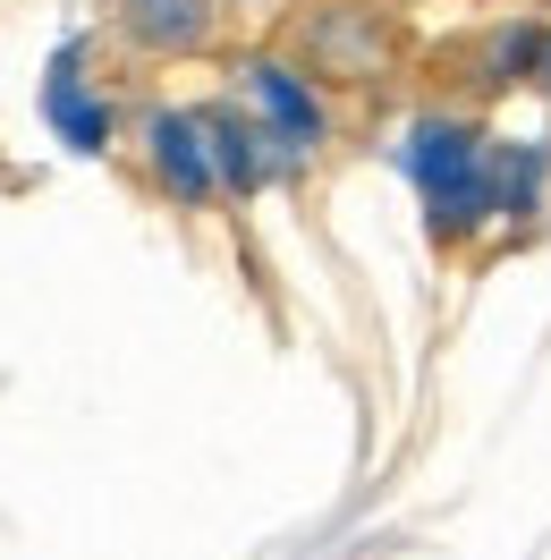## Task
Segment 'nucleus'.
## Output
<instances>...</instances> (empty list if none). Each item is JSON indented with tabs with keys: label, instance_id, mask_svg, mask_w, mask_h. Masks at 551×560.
Returning a JSON list of instances; mask_svg holds the SVG:
<instances>
[{
	"label": "nucleus",
	"instance_id": "f257e3e1",
	"mask_svg": "<svg viewBox=\"0 0 551 560\" xmlns=\"http://www.w3.org/2000/svg\"><path fill=\"white\" fill-rule=\"evenodd\" d=\"M415 187H424V205H433V230H476L483 212H492V153H483L467 128H415Z\"/></svg>",
	"mask_w": 551,
	"mask_h": 560
},
{
	"label": "nucleus",
	"instance_id": "f03ea898",
	"mask_svg": "<svg viewBox=\"0 0 551 560\" xmlns=\"http://www.w3.org/2000/svg\"><path fill=\"white\" fill-rule=\"evenodd\" d=\"M246 85H255V103H263V119H272V144H280V162H306L314 153V137H323V110L306 103V85L289 69H246Z\"/></svg>",
	"mask_w": 551,
	"mask_h": 560
},
{
	"label": "nucleus",
	"instance_id": "7ed1b4c3",
	"mask_svg": "<svg viewBox=\"0 0 551 560\" xmlns=\"http://www.w3.org/2000/svg\"><path fill=\"white\" fill-rule=\"evenodd\" d=\"M153 162H162V178H171L178 196L196 205V196H212V144H204V119H153Z\"/></svg>",
	"mask_w": 551,
	"mask_h": 560
},
{
	"label": "nucleus",
	"instance_id": "20e7f679",
	"mask_svg": "<svg viewBox=\"0 0 551 560\" xmlns=\"http://www.w3.org/2000/svg\"><path fill=\"white\" fill-rule=\"evenodd\" d=\"M51 119L69 128V144L103 153V137H110V110H103V103H85V85H77V60H60V69H51Z\"/></svg>",
	"mask_w": 551,
	"mask_h": 560
},
{
	"label": "nucleus",
	"instance_id": "39448f33",
	"mask_svg": "<svg viewBox=\"0 0 551 560\" xmlns=\"http://www.w3.org/2000/svg\"><path fill=\"white\" fill-rule=\"evenodd\" d=\"M204 144H212V171H221V187H255L263 178V153H255V128L246 119H204Z\"/></svg>",
	"mask_w": 551,
	"mask_h": 560
},
{
	"label": "nucleus",
	"instance_id": "423d86ee",
	"mask_svg": "<svg viewBox=\"0 0 551 560\" xmlns=\"http://www.w3.org/2000/svg\"><path fill=\"white\" fill-rule=\"evenodd\" d=\"M144 43H196L204 35V0H128Z\"/></svg>",
	"mask_w": 551,
	"mask_h": 560
}]
</instances>
